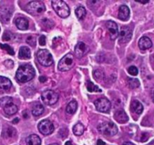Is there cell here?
<instances>
[{
	"label": "cell",
	"mask_w": 154,
	"mask_h": 145,
	"mask_svg": "<svg viewBox=\"0 0 154 145\" xmlns=\"http://www.w3.org/2000/svg\"><path fill=\"white\" fill-rule=\"evenodd\" d=\"M35 69L31 65H22L16 72V78L20 82H27L35 76Z\"/></svg>",
	"instance_id": "cell-1"
},
{
	"label": "cell",
	"mask_w": 154,
	"mask_h": 145,
	"mask_svg": "<svg viewBox=\"0 0 154 145\" xmlns=\"http://www.w3.org/2000/svg\"><path fill=\"white\" fill-rule=\"evenodd\" d=\"M51 5L55 12L59 17L62 18L67 17L69 15V8L67 4L61 0H53L51 2Z\"/></svg>",
	"instance_id": "cell-2"
},
{
	"label": "cell",
	"mask_w": 154,
	"mask_h": 145,
	"mask_svg": "<svg viewBox=\"0 0 154 145\" xmlns=\"http://www.w3.org/2000/svg\"><path fill=\"white\" fill-rule=\"evenodd\" d=\"M97 129L101 134L106 136H114L118 132L117 126L110 121L102 122L97 126Z\"/></svg>",
	"instance_id": "cell-3"
},
{
	"label": "cell",
	"mask_w": 154,
	"mask_h": 145,
	"mask_svg": "<svg viewBox=\"0 0 154 145\" xmlns=\"http://www.w3.org/2000/svg\"><path fill=\"white\" fill-rule=\"evenodd\" d=\"M26 11L32 15H39L45 11V6L41 1H32L27 4Z\"/></svg>",
	"instance_id": "cell-4"
},
{
	"label": "cell",
	"mask_w": 154,
	"mask_h": 145,
	"mask_svg": "<svg viewBox=\"0 0 154 145\" xmlns=\"http://www.w3.org/2000/svg\"><path fill=\"white\" fill-rule=\"evenodd\" d=\"M37 60H38L39 63L42 66H49L54 62L53 57L49 51L47 49H40L38 50L36 54Z\"/></svg>",
	"instance_id": "cell-5"
},
{
	"label": "cell",
	"mask_w": 154,
	"mask_h": 145,
	"mask_svg": "<svg viewBox=\"0 0 154 145\" xmlns=\"http://www.w3.org/2000/svg\"><path fill=\"white\" fill-rule=\"evenodd\" d=\"M74 63L73 55L71 53H68L67 54L62 57L58 63V69L60 71H68L72 67Z\"/></svg>",
	"instance_id": "cell-6"
},
{
	"label": "cell",
	"mask_w": 154,
	"mask_h": 145,
	"mask_svg": "<svg viewBox=\"0 0 154 145\" xmlns=\"http://www.w3.org/2000/svg\"><path fill=\"white\" fill-rule=\"evenodd\" d=\"M42 100L45 104L47 105H53L57 103L58 100L59 96L55 91L52 90H45L42 93Z\"/></svg>",
	"instance_id": "cell-7"
},
{
	"label": "cell",
	"mask_w": 154,
	"mask_h": 145,
	"mask_svg": "<svg viewBox=\"0 0 154 145\" xmlns=\"http://www.w3.org/2000/svg\"><path fill=\"white\" fill-rule=\"evenodd\" d=\"M132 36V31L131 28L128 26H123L121 27L119 32V42L121 44H125L129 42Z\"/></svg>",
	"instance_id": "cell-8"
},
{
	"label": "cell",
	"mask_w": 154,
	"mask_h": 145,
	"mask_svg": "<svg viewBox=\"0 0 154 145\" xmlns=\"http://www.w3.org/2000/svg\"><path fill=\"white\" fill-rule=\"evenodd\" d=\"M95 107L98 111L101 113H108L110 110L111 103L107 98L101 97L94 101Z\"/></svg>",
	"instance_id": "cell-9"
},
{
	"label": "cell",
	"mask_w": 154,
	"mask_h": 145,
	"mask_svg": "<svg viewBox=\"0 0 154 145\" xmlns=\"http://www.w3.org/2000/svg\"><path fill=\"white\" fill-rule=\"evenodd\" d=\"M38 131H40L43 135H49L51 133H53L54 127L51 121L44 119L38 123Z\"/></svg>",
	"instance_id": "cell-10"
},
{
	"label": "cell",
	"mask_w": 154,
	"mask_h": 145,
	"mask_svg": "<svg viewBox=\"0 0 154 145\" xmlns=\"http://www.w3.org/2000/svg\"><path fill=\"white\" fill-rule=\"evenodd\" d=\"M106 26L109 33L111 40H115L119 36V29L117 24L112 20H108L106 23Z\"/></svg>",
	"instance_id": "cell-11"
},
{
	"label": "cell",
	"mask_w": 154,
	"mask_h": 145,
	"mask_svg": "<svg viewBox=\"0 0 154 145\" xmlns=\"http://www.w3.org/2000/svg\"><path fill=\"white\" fill-rule=\"evenodd\" d=\"M88 46L85 45L84 42H79L77 43V45H75V55L78 58H81V57H83L85 54V53L88 51Z\"/></svg>",
	"instance_id": "cell-12"
},
{
	"label": "cell",
	"mask_w": 154,
	"mask_h": 145,
	"mask_svg": "<svg viewBox=\"0 0 154 145\" xmlns=\"http://www.w3.org/2000/svg\"><path fill=\"white\" fill-rule=\"evenodd\" d=\"M114 119L117 121L119 123H125L128 121V116L125 113V112L122 110H119L116 111L114 113Z\"/></svg>",
	"instance_id": "cell-13"
},
{
	"label": "cell",
	"mask_w": 154,
	"mask_h": 145,
	"mask_svg": "<svg viewBox=\"0 0 154 145\" xmlns=\"http://www.w3.org/2000/svg\"><path fill=\"white\" fill-rule=\"evenodd\" d=\"M152 45V41L147 36H143L139 39L138 46L141 50H146L151 48Z\"/></svg>",
	"instance_id": "cell-14"
},
{
	"label": "cell",
	"mask_w": 154,
	"mask_h": 145,
	"mask_svg": "<svg viewBox=\"0 0 154 145\" xmlns=\"http://www.w3.org/2000/svg\"><path fill=\"white\" fill-rule=\"evenodd\" d=\"M130 10L126 5H121L119 9V17L120 20L125 21L129 18Z\"/></svg>",
	"instance_id": "cell-15"
},
{
	"label": "cell",
	"mask_w": 154,
	"mask_h": 145,
	"mask_svg": "<svg viewBox=\"0 0 154 145\" xmlns=\"http://www.w3.org/2000/svg\"><path fill=\"white\" fill-rule=\"evenodd\" d=\"M15 24L20 30H26L29 28V21L24 17H18L16 19Z\"/></svg>",
	"instance_id": "cell-16"
},
{
	"label": "cell",
	"mask_w": 154,
	"mask_h": 145,
	"mask_svg": "<svg viewBox=\"0 0 154 145\" xmlns=\"http://www.w3.org/2000/svg\"><path fill=\"white\" fill-rule=\"evenodd\" d=\"M11 82L9 79L5 76H0V90L2 91H8L11 87Z\"/></svg>",
	"instance_id": "cell-17"
},
{
	"label": "cell",
	"mask_w": 154,
	"mask_h": 145,
	"mask_svg": "<svg viewBox=\"0 0 154 145\" xmlns=\"http://www.w3.org/2000/svg\"><path fill=\"white\" fill-rule=\"evenodd\" d=\"M26 145H41V139L37 134H30L26 139Z\"/></svg>",
	"instance_id": "cell-18"
},
{
	"label": "cell",
	"mask_w": 154,
	"mask_h": 145,
	"mask_svg": "<svg viewBox=\"0 0 154 145\" xmlns=\"http://www.w3.org/2000/svg\"><path fill=\"white\" fill-rule=\"evenodd\" d=\"M31 51L29 48L26 46H23L19 50L18 57L20 59H23V60H27L30 58Z\"/></svg>",
	"instance_id": "cell-19"
},
{
	"label": "cell",
	"mask_w": 154,
	"mask_h": 145,
	"mask_svg": "<svg viewBox=\"0 0 154 145\" xmlns=\"http://www.w3.org/2000/svg\"><path fill=\"white\" fill-rule=\"evenodd\" d=\"M131 109L134 113H135L136 114H140V113L143 112V106L141 104V103L138 101L137 100H133L132 103L131 104Z\"/></svg>",
	"instance_id": "cell-20"
},
{
	"label": "cell",
	"mask_w": 154,
	"mask_h": 145,
	"mask_svg": "<svg viewBox=\"0 0 154 145\" xmlns=\"http://www.w3.org/2000/svg\"><path fill=\"white\" fill-rule=\"evenodd\" d=\"M3 109L5 113H6L7 115H9V116L15 114V113L17 112V110H18L17 106H16L15 104H14L13 103H9V104L6 105Z\"/></svg>",
	"instance_id": "cell-21"
},
{
	"label": "cell",
	"mask_w": 154,
	"mask_h": 145,
	"mask_svg": "<svg viewBox=\"0 0 154 145\" xmlns=\"http://www.w3.org/2000/svg\"><path fill=\"white\" fill-rule=\"evenodd\" d=\"M77 106L78 105H77V102L75 100H71L66 107V113H69V114H73V113H75L77 110Z\"/></svg>",
	"instance_id": "cell-22"
},
{
	"label": "cell",
	"mask_w": 154,
	"mask_h": 145,
	"mask_svg": "<svg viewBox=\"0 0 154 145\" xmlns=\"http://www.w3.org/2000/svg\"><path fill=\"white\" fill-rule=\"evenodd\" d=\"M84 131H85V127L82 123H77L72 128V131H73L74 134L77 136H80L83 134Z\"/></svg>",
	"instance_id": "cell-23"
},
{
	"label": "cell",
	"mask_w": 154,
	"mask_h": 145,
	"mask_svg": "<svg viewBox=\"0 0 154 145\" xmlns=\"http://www.w3.org/2000/svg\"><path fill=\"white\" fill-rule=\"evenodd\" d=\"M44 110H45L44 106L42 104L38 103V104L35 105L33 106L32 110V113L34 116H39L40 115H42L43 113Z\"/></svg>",
	"instance_id": "cell-24"
},
{
	"label": "cell",
	"mask_w": 154,
	"mask_h": 145,
	"mask_svg": "<svg viewBox=\"0 0 154 145\" xmlns=\"http://www.w3.org/2000/svg\"><path fill=\"white\" fill-rule=\"evenodd\" d=\"M75 15L77 16V17L79 19V20H82L86 15V10L84 8L83 6H79L78 8L75 9Z\"/></svg>",
	"instance_id": "cell-25"
},
{
	"label": "cell",
	"mask_w": 154,
	"mask_h": 145,
	"mask_svg": "<svg viewBox=\"0 0 154 145\" xmlns=\"http://www.w3.org/2000/svg\"><path fill=\"white\" fill-rule=\"evenodd\" d=\"M15 134H16L15 129L11 128V127H8L6 129L4 130L3 133H2V136H3L4 137H6V138L14 137Z\"/></svg>",
	"instance_id": "cell-26"
},
{
	"label": "cell",
	"mask_w": 154,
	"mask_h": 145,
	"mask_svg": "<svg viewBox=\"0 0 154 145\" xmlns=\"http://www.w3.org/2000/svg\"><path fill=\"white\" fill-rule=\"evenodd\" d=\"M128 86L131 88H137L140 86V82L137 79H133V78H128L127 80Z\"/></svg>",
	"instance_id": "cell-27"
},
{
	"label": "cell",
	"mask_w": 154,
	"mask_h": 145,
	"mask_svg": "<svg viewBox=\"0 0 154 145\" xmlns=\"http://www.w3.org/2000/svg\"><path fill=\"white\" fill-rule=\"evenodd\" d=\"M86 87L88 91H90V92H94V91H96V92H101L102 91L101 89H100L97 85H94V83L91 82H87Z\"/></svg>",
	"instance_id": "cell-28"
},
{
	"label": "cell",
	"mask_w": 154,
	"mask_h": 145,
	"mask_svg": "<svg viewBox=\"0 0 154 145\" xmlns=\"http://www.w3.org/2000/svg\"><path fill=\"white\" fill-rule=\"evenodd\" d=\"M13 100L11 97H4L0 99V107L4 108L6 105L12 103Z\"/></svg>",
	"instance_id": "cell-29"
},
{
	"label": "cell",
	"mask_w": 154,
	"mask_h": 145,
	"mask_svg": "<svg viewBox=\"0 0 154 145\" xmlns=\"http://www.w3.org/2000/svg\"><path fill=\"white\" fill-rule=\"evenodd\" d=\"M0 47H1L2 49H4V50H5V51H8V54H11V55H14V50L11 48V46H9V45H7V44H0Z\"/></svg>",
	"instance_id": "cell-30"
},
{
	"label": "cell",
	"mask_w": 154,
	"mask_h": 145,
	"mask_svg": "<svg viewBox=\"0 0 154 145\" xmlns=\"http://www.w3.org/2000/svg\"><path fill=\"white\" fill-rule=\"evenodd\" d=\"M128 72H129V74H131V76H137L138 74V69L134 66H129L128 69Z\"/></svg>",
	"instance_id": "cell-31"
},
{
	"label": "cell",
	"mask_w": 154,
	"mask_h": 145,
	"mask_svg": "<svg viewBox=\"0 0 154 145\" xmlns=\"http://www.w3.org/2000/svg\"><path fill=\"white\" fill-rule=\"evenodd\" d=\"M13 38H14V35H13V34L11 33V32H4L2 39H3L4 41H9V40H11Z\"/></svg>",
	"instance_id": "cell-32"
},
{
	"label": "cell",
	"mask_w": 154,
	"mask_h": 145,
	"mask_svg": "<svg viewBox=\"0 0 154 145\" xmlns=\"http://www.w3.org/2000/svg\"><path fill=\"white\" fill-rule=\"evenodd\" d=\"M26 42L31 46H35V37L33 35H29L26 38Z\"/></svg>",
	"instance_id": "cell-33"
},
{
	"label": "cell",
	"mask_w": 154,
	"mask_h": 145,
	"mask_svg": "<svg viewBox=\"0 0 154 145\" xmlns=\"http://www.w3.org/2000/svg\"><path fill=\"white\" fill-rule=\"evenodd\" d=\"M38 42H39V45L44 46L45 45V42H46V38H45V35H41L38 39Z\"/></svg>",
	"instance_id": "cell-34"
},
{
	"label": "cell",
	"mask_w": 154,
	"mask_h": 145,
	"mask_svg": "<svg viewBox=\"0 0 154 145\" xmlns=\"http://www.w3.org/2000/svg\"><path fill=\"white\" fill-rule=\"evenodd\" d=\"M46 80L47 79L45 76H40V77H39V81H40L41 82H45Z\"/></svg>",
	"instance_id": "cell-35"
},
{
	"label": "cell",
	"mask_w": 154,
	"mask_h": 145,
	"mask_svg": "<svg viewBox=\"0 0 154 145\" xmlns=\"http://www.w3.org/2000/svg\"><path fill=\"white\" fill-rule=\"evenodd\" d=\"M97 145H105V143L102 140L99 139L97 142Z\"/></svg>",
	"instance_id": "cell-36"
},
{
	"label": "cell",
	"mask_w": 154,
	"mask_h": 145,
	"mask_svg": "<svg viewBox=\"0 0 154 145\" xmlns=\"http://www.w3.org/2000/svg\"><path fill=\"white\" fill-rule=\"evenodd\" d=\"M122 145H135V144H134V143H131V142H125V143H124Z\"/></svg>",
	"instance_id": "cell-37"
},
{
	"label": "cell",
	"mask_w": 154,
	"mask_h": 145,
	"mask_svg": "<svg viewBox=\"0 0 154 145\" xmlns=\"http://www.w3.org/2000/svg\"><path fill=\"white\" fill-rule=\"evenodd\" d=\"M19 122V119H18V118H15V119H14V120H13V123H14V124H16V123H17V122Z\"/></svg>",
	"instance_id": "cell-38"
},
{
	"label": "cell",
	"mask_w": 154,
	"mask_h": 145,
	"mask_svg": "<svg viewBox=\"0 0 154 145\" xmlns=\"http://www.w3.org/2000/svg\"><path fill=\"white\" fill-rule=\"evenodd\" d=\"M65 145H72V144L71 143L70 141H66V143H65Z\"/></svg>",
	"instance_id": "cell-39"
},
{
	"label": "cell",
	"mask_w": 154,
	"mask_h": 145,
	"mask_svg": "<svg viewBox=\"0 0 154 145\" xmlns=\"http://www.w3.org/2000/svg\"><path fill=\"white\" fill-rule=\"evenodd\" d=\"M146 145H154V140H152L150 143H149L148 144H146Z\"/></svg>",
	"instance_id": "cell-40"
},
{
	"label": "cell",
	"mask_w": 154,
	"mask_h": 145,
	"mask_svg": "<svg viewBox=\"0 0 154 145\" xmlns=\"http://www.w3.org/2000/svg\"><path fill=\"white\" fill-rule=\"evenodd\" d=\"M152 100H153V102H154V90L152 91Z\"/></svg>",
	"instance_id": "cell-41"
},
{
	"label": "cell",
	"mask_w": 154,
	"mask_h": 145,
	"mask_svg": "<svg viewBox=\"0 0 154 145\" xmlns=\"http://www.w3.org/2000/svg\"><path fill=\"white\" fill-rule=\"evenodd\" d=\"M48 145H58L57 143H51V144H48Z\"/></svg>",
	"instance_id": "cell-42"
}]
</instances>
